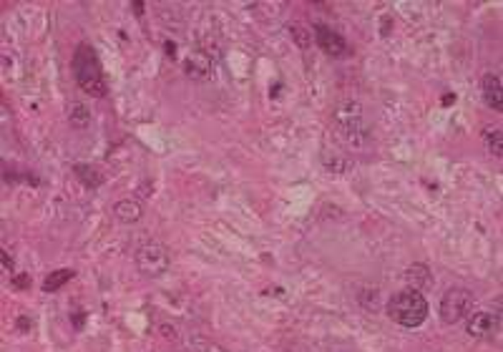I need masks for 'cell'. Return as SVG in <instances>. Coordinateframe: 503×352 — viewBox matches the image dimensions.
Wrapping results in <instances>:
<instances>
[{"instance_id": "13", "label": "cell", "mask_w": 503, "mask_h": 352, "mask_svg": "<svg viewBox=\"0 0 503 352\" xmlns=\"http://www.w3.org/2000/svg\"><path fill=\"white\" fill-rule=\"evenodd\" d=\"M322 166L330 171V174H347V171L355 166V161L350 159L347 154H342V151H325Z\"/></svg>"}, {"instance_id": "10", "label": "cell", "mask_w": 503, "mask_h": 352, "mask_svg": "<svg viewBox=\"0 0 503 352\" xmlns=\"http://www.w3.org/2000/svg\"><path fill=\"white\" fill-rule=\"evenodd\" d=\"M113 217L121 224H136L143 217V207L138 202H133V199H121V202L113 204Z\"/></svg>"}, {"instance_id": "8", "label": "cell", "mask_w": 503, "mask_h": 352, "mask_svg": "<svg viewBox=\"0 0 503 352\" xmlns=\"http://www.w3.org/2000/svg\"><path fill=\"white\" fill-rule=\"evenodd\" d=\"M184 73L189 76L191 81H204L212 73V61L204 51H191L184 58Z\"/></svg>"}, {"instance_id": "17", "label": "cell", "mask_w": 503, "mask_h": 352, "mask_svg": "<svg viewBox=\"0 0 503 352\" xmlns=\"http://www.w3.org/2000/svg\"><path fill=\"white\" fill-rule=\"evenodd\" d=\"M483 141H486L488 151H491L493 156H501L503 159V131L501 128H486L483 131Z\"/></svg>"}, {"instance_id": "19", "label": "cell", "mask_w": 503, "mask_h": 352, "mask_svg": "<svg viewBox=\"0 0 503 352\" xmlns=\"http://www.w3.org/2000/svg\"><path fill=\"white\" fill-rule=\"evenodd\" d=\"M493 315H496L498 322L503 325V297H496V299H493Z\"/></svg>"}, {"instance_id": "20", "label": "cell", "mask_w": 503, "mask_h": 352, "mask_svg": "<svg viewBox=\"0 0 503 352\" xmlns=\"http://www.w3.org/2000/svg\"><path fill=\"white\" fill-rule=\"evenodd\" d=\"M3 264H6L8 272H11V269H13V259H11V254H8L6 249H3Z\"/></svg>"}, {"instance_id": "9", "label": "cell", "mask_w": 503, "mask_h": 352, "mask_svg": "<svg viewBox=\"0 0 503 352\" xmlns=\"http://www.w3.org/2000/svg\"><path fill=\"white\" fill-rule=\"evenodd\" d=\"M481 93H483V101H486L488 108H493V111H503V83L498 76H493V73L483 76Z\"/></svg>"}, {"instance_id": "4", "label": "cell", "mask_w": 503, "mask_h": 352, "mask_svg": "<svg viewBox=\"0 0 503 352\" xmlns=\"http://www.w3.org/2000/svg\"><path fill=\"white\" fill-rule=\"evenodd\" d=\"M335 116H337L340 134H342V139L347 141L350 146H362L365 144L367 131H365V118H362L360 103H355V101L342 103Z\"/></svg>"}, {"instance_id": "15", "label": "cell", "mask_w": 503, "mask_h": 352, "mask_svg": "<svg viewBox=\"0 0 503 352\" xmlns=\"http://www.w3.org/2000/svg\"><path fill=\"white\" fill-rule=\"evenodd\" d=\"M73 269H56V272H51L46 277V282H43V289L46 292H59L61 287H63L66 282H71L73 279Z\"/></svg>"}, {"instance_id": "5", "label": "cell", "mask_w": 503, "mask_h": 352, "mask_svg": "<svg viewBox=\"0 0 503 352\" xmlns=\"http://www.w3.org/2000/svg\"><path fill=\"white\" fill-rule=\"evenodd\" d=\"M473 310V294L463 287H453L440 299V320L445 325H456L463 317H468Z\"/></svg>"}, {"instance_id": "16", "label": "cell", "mask_w": 503, "mask_h": 352, "mask_svg": "<svg viewBox=\"0 0 503 352\" xmlns=\"http://www.w3.org/2000/svg\"><path fill=\"white\" fill-rule=\"evenodd\" d=\"M73 171H76V176H78L81 182H86V187H88V189H96L101 182H103V176H101V171H98V169H93V166H88V164H78Z\"/></svg>"}, {"instance_id": "12", "label": "cell", "mask_w": 503, "mask_h": 352, "mask_svg": "<svg viewBox=\"0 0 503 352\" xmlns=\"http://www.w3.org/2000/svg\"><path fill=\"white\" fill-rule=\"evenodd\" d=\"M357 304H360L365 312H380L382 310V292L375 284H365V287L357 289Z\"/></svg>"}, {"instance_id": "2", "label": "cell", "mask_w": 503, "mask_h": 352, "mask_svg": "<svg viewBox=\"0 0 503 352\" xmlns=\"http://www.w3.org/2000/svg\"><path fill=\"white\" fill-rule=\"evenodd\" d=\"M73 71H76V81L83 88L88 96H106V81H103V73H101V63L96 58L93 48L91 46H81L76 51L73 58Z\"/></svg>"}, {"instance_id": "21", "label": "cell", "mask_w": 503, "mask_h": 352, "mask_svg": "<svg viewBox=\"0 0 503 352\" xmlns=\"http://www.w3.org/2000/svg\"><path fill=\"white\" fill-rule=\"evenodd\" d=\"M28 284H31L28 277H16V287H28Z\"/></svg>"}, {"instance_id": "14", "label": "cell", "mask_w": 503, "mask_h": 352, "mask_svg": "<svg viewBox=\"0 0 503 352\" xmlns=\"http://www.w3.org/2000/svg\"><path fill=\"white\" fill-rule=\"evenodd\" d=\"M68 123L73 128H88V123H91V108L86 106V103H81V101H73L68 106Z\"/></svg>"}, {"instance_id": "6", "label": "cell", "mask_w": 503, "mask_h": 352, "mask_svg": "<svg viewBox=\"0 0 503 352\" xmlns=\"http://www.w3.org/2000/svg\"><path fill=\"white\" fill-rule=\"evenodd\" d=\"M498 327H501V322H498V317L493 315V312H473V315H468V322H466L468 335L478 337V340L493 337L498 332Z\"/></svg>"}, {"instance_id": "11", "label": "cell", "mask_w": 503, "mask_h": 352, "mask_svg": "<svg viewBox=\"0 0 503 352\" xmlns=\"http://www.w3.org/2000/svg\"><path fill=\"white\" fill-rule=\"evenodd\" d=\"M317 46L325 51L327 56H342L345 53V41L340 33L330 31V28H317Z\"/></svg>"}, {"instance_id": "7", "label": "cell", "mask_w": 503, "mask_h": 352, "mask_svg": "<svg viewBox=\"0 0 503 352\" xmlns=\"http://www.w3.org/2000/svg\"><path fill=\"white\" fill-rule=\"evenodd\" d=\"M405 282H408L410 289H415V292L425 294L433 289V272H430L428 264H420V262H415V264H410L408 272H405Z\"/></svg>"}, {"instance_id": "1", "label": "cell", "mask_w": 503, "mask_h": 352, "mask_svg": "<svg viewBox=\"0 0 503 352\" xmlns=\"http://www.w3.org/2000/svg\"><path fill=\"white\" fill-rule=\"evenodd\" d=\"M428 299L425 294L415 292V289H402L390 297L385 304V312L395 325L400 327H420L428 320Z\"/></svg>"}, {"instance_id": "3", "label": "cell", "mask_w": 503, "mask_h": 352, "mask_svg": "<svg viewBox=\"0 0 503 352\" xmlns=\"http://www.w3.org/2000/svg\"><path fill=\"white\" fill-rule=\"evenodd\" d=\"M133 262H136V269L143 277H161V274L169 272L171 254L159 242H143V244H138Z\"/></svg>"}, {"instance_id": "18", "label": "cell", "mask_w": 503, "mask_h": 352, "mask_svg": "<svg viewBox=\"0 0 503 352\" xmlns=\"http://www.w3.org/2000/svg\"><path fill=\"white\" fill-rule=\"evenodd\" d=\"M292 38H295V43L300 48H310L313 46V36H310V31L305 26H292Z\"/></svg>"}]
</instances>
